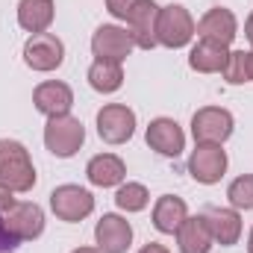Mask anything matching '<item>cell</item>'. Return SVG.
<instances>
[{
	"mask_svg": "<svg viewBox=\"0 0 253 253\" xmlns=\"http://www.w3.org/2000/svg\"><path fill=\"white\" fill-rule=\"evenodd\" d=\"M0 183L12 191H30L36 186V168L27 147L15 138H0Z\"/></svg>",
	"mask_w": 253,
	"mask_h": 253,
	"instance_id": "6da1fadb",
	"label": "cell"
},
{
	"mask_svg": "<svg viewBox=\"0 0 253 253\" xmlns=\"http://www.w3.org/2000/svg\"><path fill=\"white\" fill-rule=\"evenodd\" d=\"M191 39H194V21L186 6L168 3L156 12V44L177 50V47H186Z\"/></svg>",
	"mask_w": 253,
	"mask_h": 253,
	"instance_id": "7a4b0ae2",
	"label": "cell"
},
{
	"mask_svg": "<svg viewBox=\"0 0 253 253\" xmlns=\"http://www.w3.org/2000/svg\"><path fill=\"white\" fill-rule=\"evenodd\" d=\"M83 141H85V126L74 115H56L44 124V144L59 159H71L83 147Z\"/></svg>",
	"mask_w": 253,
	"mask_h": 253,
	"instance_id": "3957f363",
	"label": "cell"
},
{
	"mask_svg": "<svg viewBox=\"0 0 253 253\" xmlns=\"http://www.w3.org/2000/svg\"><path fill=\"white\" fill-rule=\"evenodd\" d=\"M233 115L221 106H203L191 115V135L197 144H224L233 135Z\"/></svg>",
	"mask_w": 253,
	"mask_h": 253,
	"instance_id": "277c9868",
	"label": "cell"
},
{
	"mask_svg": "<svg viewBox=\"0 0 253 253\" xmlns=\"http://www.w3.org/2000/svg\"><path fill=\"white\" fill-rule=\"evenodd\" d=\"M50 209L59 221H68V224H77L83 218H88L94 212V197L91 191L80 189V186H56L50 191Z\"/></svg>",
	"mask_w": 253,
	"mask_h": 253,
	"instance_id": "5b68a950",
	"label": "cell"
},
{
	"mask_svg": "<svg viewBox=\"0 0 253 253\" xmlns=\"http://www.w3.org/2000/svg\"><path fill=\"white\" fill-rule=\"evenodd\" d=\"M135 132V112L124 103H106L97 112V135L106 144H124Z\"/></svg>",
	"mask_w": 253,
	"mask_h": 253,
	"instance_id": "8992f818",
	"label": "cell"
},
{
	"mask_svg": "<svg viewBox=\"0 0 253 253\" xmlns=\"http://www.w3.org/2000/svg\"><path fill=\"white\" fill-rule=\"evenodd\" d=\"M3 224L18 242H33L44 233V212L39 203H18L15 200L3 212Z\"/></svg>",
	"mask_w": 253,
	"mask_h": 253,
	"instance_id": "52a82bcc",
	"label": "cell"
},
{
	"mask_svg": "<svg viewBox=\"0 0 253 253\" xmlns=\"http://www.w3.org/2000/svg\"><path fill=\"white\" fill-rule=\"evenodd\" d=\"M24 62L33 71H56L65 62V44L53 33H36L24 44Z\"/></svg>",
	"mask_w": 253,
	"mask_h": 253,
	"instance_id": "ba28073f",
	"label": "cell"
},
{
	"mask_svg": "<svg viewBox=\"0 0 253 253\" xmlns=\"http://www.w3.org/2000/svg\"><path fill=\"white\" fill-rule=\"evenodd\" d=\"M189 174L203 186L221 183V177L227 174V153L221 150V144H197L189 156Z\"/></svg>",
	"mask_w": 253,
	"mask_h": 253,
	"instance_id": "9c48e42d",
	"label": "cell"
},
{
	"mask_svg": "<svg viewBox=\"0 0 253 253\" xmlns=\"http://www.w3.org/2000/svg\"><path fill=\"white\" fill-rule=\"evenodd\" d=\"M132 39H129V30L124 27H115V24H103L94 30L91 36V53L97 59H109V62H124L132 50Z\"/></svg>",
	"mask_w": 253,
	"mask_h": 253,
	"instance_id": "30bf717a",
	"label": "cell"
},
{
	"mask_svg": "<svg viewBox=\"0 0 253 253\" xmlns=\"http://www.w3.org/2000/svg\"><path fill=\"white\" fill-rule=\"evenodd\" d=\"M94 242L103 253H126L132 245V227L121 215H103L94 227Z\"/></svg>",
	"mask_w": 253,
	"mask_h": 253,
	"instance_id": "8fae6325",
	"label": "cell"
},
{
	"mask_svg": "<svg viewBox=\"0 0 253 253\" xmlns=\"http://www.w3.org/2000/svg\"><path fill=\"white\" fill-rule=\"evenodd\" d=\"M144 138H147L150 150H156L162 156H171V159H177L186 147V135H183V129L174 118H153Z\"/></svg>",
	"mask_w": 253,
	"mask_h": 253,
	"instance_id": "7c38bea8",
	"label": "cell"
},
{
	"mask_svg": "<svg viewBox=\"0 0 253 253\" xmlns=\"http://www.w3.org/2000/svg\"><path fill=\"white\" fill-rule=\"evenodd\" d=\"M33 103H36V109L44 112L47 118L68 115L71 106H74V91H71V85H65V83H59V80H47V83L36 85Z\"/></svg>",
	"mask_w": 253,
	"mask_h": 253,
	"instance_id": "4fadbf2b",
	"label": "cell"
},
{
	"mask_svg": "<svg viewBox=\"0 0 253 253\" xmlns=\"http://www.w3.org/2000/svg\"><path fill=\"white\" fill-rule=\"evenodd\" d=\"M194 33H197L200 39L221 42V44H227V47H230V42L239 36V24H236V15H233L230 9L215 6V9H209V12L197 21Z\"/></svg>",
	"mask_w": 253,
	"mask_h": 253,
	"instance_id": "5bb4252c",
	"label": "cell"
},
{
	"mask_svg": "<svg viewBox=\"0 0 253 253\" xmlns=\"http://www.w3.org/2000/svg\"><path fill=\"white\" fill-rule=\"evenodd\" d=\"M206 224H209V233H212V242H218L221 248H233L239 239H242V215L236 209H206Z\"/></svg>",
	"mask_w": 253,
	"mask_h": 253,
	"instance_id": "9a60e30c",
	"label": "cell"
},
{
	"mask_svg": "<svg viewBox=\"0 0 253 253\" xmlns=\"http://www.w3.org/2000/svg\"><path fill=\"white\" fill-rule=\"evenodd\" d=\"M85 177L97 189H112V186H121L124 183L126 165L121 162V156H115V153H97L85 165Z\"/></svg>",
	"mask_w": 253,
	"mask_h": 253,
	"instance_id": "2e32d148",
	"label": "cell"
},
{
	"mask_svg": "<svg viewBox=\"0 0 253 253\" xmlns=\"http://www.w3.org/2000/svg\"><path fill=\"white\" fill-rule=\"evenodd\" d=\"M212 233L206 224V215H194L186 218L177 230V248L180 253H209L212 251Z\"/></svg>",
	"mask_w": 253,
	"mask_h": 253,
	"instance_id": "e0dca14e",
	"label": "cell"
},
{
	"mask_svg": "<svg viewBox=\"0 0 253 253\" xmlns=\"http://www.w3.org/2000/svg\"><path fill=\"white\" fill-rule=\"evenodd\" d=\"M227 59H230L227 44L209 42V39H200L189 53V65H191V71H197V74H221Z\"/></svg>",
	"mask_w": 253,
	"mask_h": 253,
	"instance_id": "ac0fdd59",
	"label": "cell"
},
{
	"mask_svg": "<svg viewBox=\"0 0 253 253\" xmlns=\"http://www.w3.org/2000/svg\"><path fill=\"white\" fill-rule=\"evenodd\" d=\"M186 218H189L186 200L177 197V194H162V197L156 200V206H153V227H156L159 233L174 236Z\"/></svg>",
	"mask_w": 253,
	"mask_h": 253,
	"instance_id": "d6986e66",
	"label": "cell"
},
{
	"mask_svg": "<svg viewBox=\"0 0 253 253\" xmlns=\"http://www.w3.org/2000/svg\"><path fill=\"white\" fill-rule=\"evenodd\" d=\"M18 24L27 33H47L53 24V0H21L18 3Z\"/></svg>",
	"mask_w": 253,
	"mask_h": 253,
	"instance_id": "ffe728a7",
	"label": "cell"
},
{
	"mask_svg": "<svg viewBox=\"0 0 253 253\" xmlns=\"http://www.w3.org/2000/svg\"><path fill=\"white\" fill-rule=\"evenodd\" d=\"M88 85L100 94H112L124 85V71L121 62H109V59H94L88 68Z\"/></svg>",
	"mask_w": 253,
	"mask_h": 253,
	"instance_id": "44dd1931",
	"label": "cell"
},
{
	"mask_svg": "<svg viewBox=\"0 0 253 253\" xmlns=\"http://www.w3.org/2000/svg\"><path fill=\"white\" fill-rule=\"evenodd\" d=\"M156 12H159V6L150 9V12H144L138 21L129 24V39H132V44L141 47V50L156 47Z\"/></svg>",
	"mask_w": 253,
	"mask_h": 253,
	"instance_id": "7402d4cb",
	"label": "cell"
},
{
	"mask_svg": "<svg viewBox=\"0 0 253 253\" xmlns=\"http://www.w3.org/2000/svg\"><path fill=\"white\" fill-rule=\"evenodd\" d=\"M106 9H109V15H115L118 21H126V27H129L144 12L156 9V3L153 0H106Z\"/></svg>",
	"mask_w": 253,
	"mask_h": 253,
	"instance_id": "603a6c76",
	"label": "cell"
},
{
	"mask_svg": "<svg viewBox=\"0 0 253 253\" xmlns=\"http://www.w3.org/2000/svg\"><path fill=\"white\" fill-rule=\"evenodd\" d=\"M115 203L124 212H141L150 203V191L144 189L141 183H124L121 189L115 191Z\"/></svg>",
	"mask_w": 253,
	"mask_h": 253,
	"instance_id": "cb8c5ba5",
	"label": "cell"
},
{
	"mask_svg": "<svg viewBox=\"0 0 253 253\" xmlns=\"http://www.w3.org/2000/svg\"><path fill=\"white\" fill-rule=\"evenodd\" d=\"M227 197L233 203V209H253V174H242L230 183L227 189Z\"/></svg>",
	"mask_w": 253,
	"mask_h": 253,
	"instance_id": "d4e9b609",
	"label": "cell"
},
{
	"mask_svg": "<svg viewBox=\"0 0 253 253\" xmlns=\"http://www.w3.org/2000/svg\"><path fill=\"white\" fill-rule=\"evenodd\" d=\"M224 80L230 83V85H239V83H251V77H248V53L245 50H230V59L224 65Z\"/></svg>",
	"mask_w": 253,
	"mask_h": 253,
	"instance_id": "484cf974",
	"label": "cell"
},
{
	"mask_svg": "<svg viewBox=\"0 0 253 253\" xmlns=\"http://www.w3.org/2000/svg\"><path fill=\"white\" fill-rule=\"evenodd\" d=\"M21 242L6 230V224H3V215H0V253H12L15 248H18Z\"/></svg>",
	"mask_w": 253,
	"mask_h": 253,
	"instance_id": "4316f807",
	"label": "cell"
},
{
	"mask_svg": "<svg viewBox=\"0 0 253 253\" xmlns=\"http://www.w3.org/2000/svg\"><path fill=\"white\" fill-rule=\"evenodd\" d=\"M12 194H15V191L9 189V186H3V183H0V215H3V212L15 203V197H12Z\"/></svg>",
	"mask_w": 253,
	"mask_h": 253,
	"instance_id": "83f0119b",
	"label": "cell"
},
{
	"mask_svg": "<svg viewBox=\"0 0 253 253\" xmlns=\"http://www.w3.org/2000/svg\"><path fill=\"white\" fill-rule=\"evenodd\" d=\"M138 253H171V251H168L165 245H159V242H150V245H144Z\"/></svg>",
	"mask_w": 253,
	"mask_h": 253,
	"instance_id": "f1b7e54d",
	"label": "cell"
},
{
	"mask_svg": "<svg viewBox=\"0 0 253 253\" xmlns=\"http://www.w3.org/2000/svg\"><path fill=\"white\" fill-rule=\"evenodd\" d=\"M245 36H248V42L253 44V12L248 15V21H245Z\"/></svg>",
	"mask_w": 253,
	"mask_h": 253,
	"instance_id": "f546056e",
	"label": "cell"
},
{
	"mask_svg": "<svg viewBox=\"0 0 253 253\" xmlns=\"http://www.w3.org/2000/svg\"><path fill=\"white\" fill-rule=\"evenodd\" d=\"M248 77H251V83H253V50H248Z\"/></svg>",
	"mask_w": 253,
	"mask_h": 253,
	"instance_id": "4dcf8cb0",
	"label": "cell"
},
{
	"mask_svg": "<svg viewBox=\"0 0 253 253\" xmlns=\"http://www.w3.org/2000/svg\"><path fill=\"white\" fill-rule=\"evenodd\" d=\"M71 253H103L100 248H77V251H71Z\"/></svg>",
	"mask_w": 253,
	"mask_h": 253,
	"instance_id": "1f68e13d",
	"label": "cell"
},
{
	"mask_svg": "<svg viewBox=\"0 0 253 253\" xmlns=\"http://www.w3.org/2000/svg\"><path fill=\"white\" fill-rule=\"evenodd\" d=\"M248 253H253V230H251V236H248Z\"/></svg>",
	"mask_w": 253,
	"mask_h": 253,
	"instance_id": "d6a6232c",
	"label": "cell"
}]
</instances>
